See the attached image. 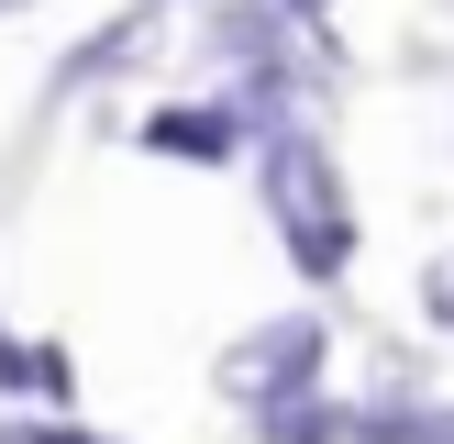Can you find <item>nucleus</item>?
I'll return each instance as SVG.
<instances>
[{"label": "nucleus", "mask_w": 454, "mask_h": 444, "mask_svg": "<svg viewBox=\"0 0 454 444\" xmlns=\"http://www.w3.org/2000/svg\"><path fill=\"white\" fill-rule=\"evenodd\" d=\"M421 311H433V322H443V333H454V256H443V266H433V289H421Z\"/></svg>", "instance_id": "obj_6"}, {"label": "nucleus", "mask_w": 454, "mask_h": 444, "mask_svg": "<svg viewBox=\"0 0 454 444\" xmlns=\"http://www.w3.org/2000/svg\"><path fill=\"white\" fill-rule=\"evenodd\" d=\"M0 444H111V433H89L67 411H0Z\"/></svg>", "instance_id": "obj_5"}, {"label": "nucleus", "mask_w": 454, "mask_h": 444, "mask_svg": "<svg viewBox=\"0 0 454 444\" xmlns=\"http://www.w3.org/2000/svg\"><path fill=\"white\" fill-rule=\"evenodd\" d=\"M0 12H22V0H0Z\"/></svg>", "instance_id": "obj_7"}, {"label": "nucleus", "mask_w": 454, "mask_h": 444, "mask_svg": "<svg viewBox=\"0 0 454 444\" xmlns=\"http://www.w3.org/2000/svg\"><path fill=\"white\" fill-rule=\"evenodd\" d=\"M0 389H22L34 411H67V400H78V367H67V345H34V333H0Z\"/></svg>", "instance_id": "obj_4"}, {"label": "nucleus", "mask_w": 454, "mask_h": 444, "mask_svg": "<svg viewBox=\"0 0 454 444\" xmlns=\"http://www.w3.org/2000/svg\"><path fill=\"white\" fill-rule=\"evenodd\" d=\"M266 222H278L288 266H300L310 289H333L355 266V200H344V167H333V145L310 123L266 133Z\"/></svg>", "instance_id": "obj_1"}, {"label": "nucleus", "mask_w": 454, "mask_h": 444, "mask_svg": "<svg viewBox=\"0 0 454 444\" xmlns=\"http://www.w3.org/2000/svg\"><path fill=\"white\" fill-rule=\"evenodd\" d=\"M322 367H333V333H322V311H266V322H244L233 345H222L211 389L233 400V411L278 422V411H300V400H322Z\"/></svg>", "instance_id": "obj_2"}, {"label": "nucleus", "mask_w": 454, "mask_h": 444, "mask_svg": "<svg viewBox=\"0 0 454 444\" xmlns=\"http://www.w3.org/2000/svg\"><path fill=\"white\" fill-rule=\"evenodd\" d=\"M288 111H278V78H244V89H222V100H167V111H145L133 123V145L145 155H177V167H233L255 133H278Z\"/></svg>", "instance_id": "obj_3"}]
</instances>
